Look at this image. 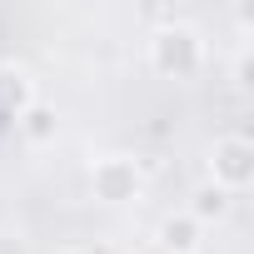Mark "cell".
<instances>
[{
	"instance_id": "5",
	"label": "cell",
	"mask_w": 254,
	"mask_h": 254,
	"mask_svg": "<svg viewBox=\"0 0 254 254\" xmlns=\"http://www.w3.org/2000/svg\"><path fill=\"white\" fill-rule=\"evenodd\" d=\"M35 105V80L25 65H0V125H15Z\"/></svg>"
},
{
	"instance_id": "1",
	"label": "cell",
	"mask_w": 254,
	"mask_h": 254,
	"mask_svg": "<svg viewBox=\"0 0 254 254\" xmlns=\"http://www.w3.org/2000/svg\"><path fill=\"white\" fill-rule=\"evenodd\" d=\"M150 70L160 80H194L204 70V35L185 20H170L150 35Z\"/></svg>"
},
{
	"instance_id": "2",
	"label": "cell",
	"mask_w": 254,
	"mask_h": 254,
	"mask_svg": "<svg viewBox=\"0 0 254 254\" xmlns=\"http://www.w3.org/2000/svg\"><path fill=\"white\" fill-rule=\"evenodd\" d=\"M204 165H209V185L219 194H229V199L254 185V145L244 135H219L209 145V160Z\"/></svg>"
},
{
	"instance_id": "7",
	"label": "cell",
	"mask_w": 254,
	"mask_h": 254,
	"mask_svg": "<svg viewBox=\"0 0 254 254\" xmlns=\"http://www.w3.org/2000/svg\"><path fill=\"white\" fill-rule=\"evenodd\" d=\"M190 214H194V219H199V224L209 229V224H219V219L229 214V194H219L214 185H204V190L194 194V204H190Z\"/></svg>"
},
{
	"instance_id": "3",
	"label": "cell",
	"mask_w": 254,
	"mask_h": 254,
	"mask_svg": "<svg viewBox=\"0 0 254 254\" xmlns=\"http://www.w3.org/2000/svg\"><path fill=\"white\" fill-rule=\"evenodd\" d=\"M90 194L100 199V204H135L140 194H145V175H140V160H130V155H100L95 165H90Z\"/></svg>"
},
{
	"instance_id": "4",
	"label": "cell",
	"mask_w": 254,
	"mask_h": 254,
	"mask_svg": "<svg viewBox=\"0 0 254 254\" xmlns=\"http://www.w3.org/2000/svg\"><path fill=\"white\" fill-rule=\"evenodd\" d=\"M204 224L190 214V209H175V214H165L160 219V229H155V239H160V254H199L204 249Z\"/></svg>"
},
{
	"instance_id": "6",
	"label": "cell",
	"mask_w": 254,
	"mask_h": 254,
	"mask_svg": "<svg viewBox=\"0 0 254 254\" xmlns=\"http://www.w3.org/2000/svg\"><path fill=\"white\" fill-rule=\"evenodd\" d=\"M15 135H20L30 150L55 145V135H60V110H55V105H45V100H35V105L15 120Z\"/></svg>"
},
{
	"instance_id": "8",
	"label": "cell",
	"mask_w": 254,
	"mask_h": 254,
	"mask_svg": "<svg viewBox=\"0 0 254 254\" xmlns=\"http://www.w3.org/2000/svg\"><path fill=\"white\" fill-rule=\"evenodd\" d=\"M234 85H249V40H239V55H234Z\"/></svg>"
}]
</instances>
